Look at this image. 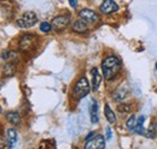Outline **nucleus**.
Wrapping results in <instances>:
<instances>
[{"mask_svg": "<svg viewBox=\"0 0 157 149\" xmlns=\"http://www.w3.org/2000/svg\"><path fill=\"white\" fill-rule=\"evenodd\" d=\"M101 69H103V76L105 79H113L115 78V76L121 69V61L116 56H108L103 60L101 64Z\"/></svg>", "mask_w": 157, "mask_h": 149, "instance_id": "obj_1", "label": "nucleus"}, {"mask_svg": "<svg viewBox=\"0 0 157 149\" xmlns=\"http://www.w3.org/2000/svg\"><path fill=\"white\" fill-rule=\"evenodd\" d=\"M90 93V84L86 77H82L78 81V83L75 84L74 88V95L76 99H81L83 96H86L87 94Z\"/></svg>", "mask_w": 157, "mask_h": 149, "instance_id": "obj_2", "label": "nucleus"}, {"mask_svg": "<svg viewBox=\"0 0 157 149\" xmlns=\"http://www.w3.org/2000/svg\"><path fill=\"white\" fill-rule=\"evenodd\" d=\"M36 22H38L36 15L34 12L29 11V12H25L23 16H21L20 18L17 19V25L21 27V28H30Z\"/></svg>", "mask_w": 157, "mask_h": 149, "instance_id": "obj_3", "label": "nucleus"}, {"mask_svg": "<svg viewBox=\"0 0 157 149\" xmlns=\"http://www.w3.org/2000/svg\"><path fill=\"white\" fill-rule=\"evenodd\" d=\"M36 37L32 34H25L20 40V49L23 52H29L35 47Z\"/></svg>", "mask_w": 157, "mask_h": 149, "instance_id": "obj_4", "label": "nucleus"}, {"mask_svg": "<svg viewBox=\"0 0 157 149\" xmlns=\"http://www.w3.org/2000/svg\"><path fill=\"white\" fill-rule=\"evenodd\" d=\"M104 147H105V138L103 137V135H96L85 146L86 149H103Z\"/></svg>", "mask_w": 157, "mask_h": 149, "instance_id": "obj_5", "label": "nucleus"}, {"mask_svg": "<svg viewBox=\"0 0 157 149\" xmlns=\"http://www.w3.org/2000/svg\"><path fill=\"white\" fill-rule=\"evenodd\" d=\"M69 22H70V19H69L68 16H58V17L52 19V22H51L52 29H55V30H62V29H64L69 24Z\"/></svg>", "mask_w": 157, "mask_h": 149, "instance_id": "obj_6", "label": "nucleus"}, {"mask_svg": "<svg viewBox=\"0 0 157 149\" xmlns=\"http://www.w3.org/2000/svg\"><path fill=\"white\" fill-rule=\"evenodd\" d=\"M78 16H80L81 19H83V20H86V22H88V23H96V22H98V16H97V13H96L94 11H92V10H88V9L81 10L80 13H78Z\"/></svg>", "mask_w": 157, "mask_h": 149, "instance_id": "obj_7", "label": "nucleus"}, {"mask_svg": "<svg viewBox=\"0 0 157 149\" xmlns=\"http://www.w3.org/2000/svg\"><path fill=\"white\" fill-rule=\"evenodd\" d=\"M118 10L117 4L113 0H104L103 4L100 5V11L103 13H113V12H116Z\"/></svg>", "mask_w": 157, "mask_h": 149, "instance_id": "obj_8", "label": "nucleus"}, {"mask_svg": "<svg viewBox=\"0 0 157 149\" xmlns=\"http://www.w3.org/2000/svg\"><path fill=\"white\" fill-rule=\"evenodd\" d=\"M92 77H93V79H92V89L96 92V90H98L99 85L101 83V74L98 72L97 67L92 69Z\"/></svg>", "mask_w": 157, "mask_h": 149, "instance_id": "obj_9", "label": "nucleus"}, {"mask_svg": "<svg viewBox=\"0 0 157 149\" xmlns=\"http://www.w3.org/2000/svg\"><path fill=\"white\" fill-rule=\"evenodd\" d=\"M90 111H91V122L93 124H97L98 123V102L96 100H92Z\"/></svg>", "mask_w": 157, "mask_h": 149, "instance_id": "obj_10", "label": "nucleus"}, {"mask_svg": "<svg viewBox=\"0 0 157 149\" xmlns=\"http://www.w3.org/2000/svg\"><path fill=\"white\" fill-rule=\"evenodd\" d=\"M6 119H7L11 124H13V125H18L21 123L20 114L15 111H11V112H9V113H6Z\"/></svg>", "mask_w": 157, "mask_h": 149, "instance_id": "obj_11", "label": "nucleus"}, {"mask_svg": "<svg viewBox=\"0 0 157 149\" xmlns=\"http://www.w3.org/2000/svg\"><path fill=\"white\" fill-rule=\"evenodd\" d=\"M73 30L76 31V33H83L87 30V24H86V20L83 19H80V20H76L74 24H73Z\"/></svg>", "mask_w": 157, "mask_h": 149, "instance_id": "obj_12", "label": "nucleus"}, {"mask_svg": "<svg viewBox=\"0 0 157 149\" xmlns=\"http://www.w3.org/2000/svg\"><path fill=\"white\" fill-rule=\"evenodd\" d=\"M7 138H9V147L12 148L15 143L17 142V132L15 129H9L7 130Z\"/></svg>", "mask_w": 157, "mask_h": 149, "instance_id": "obj_13", "label": "nucleus"}, {"mask_svg": "<svg viewBox=\"0 0 157 149\" xmlns=\"http://www.w3.org/2000/svg\"><path fill=\"white\" fill-rule=\"evenodd\" d=\"M105 117L108 119V122L110 124H115L116 123V115L113 112V110L109 107V105H105Z\"/></svg>", "mask_w": 157, "mask_h": 149, "instance_id": "obj_14", "label": "nucleus"}, {"mask_svg": "<svg viewBox=\"0 0 157 149\" xmlns=\"http://www.w3.org/2000/svg\"><path fill=\"white\" fill-rule=\"evenodd\" d=\"M144 122H145V115H140L138 118L137 128H136V132L139 135H145V129H144Z\"/></svg>", "mask_w": 157, "mask_h": 149, "instance_id": "obj_15", "label": "nucleus"}, {"mask_svg": "<svg viewBox=\"0 0 157 149\" xmlns=\"http://www.w3.org/2000/svg\"><path fill=\"white\" fill-rule=\"evenodd\" d=\"M137 118L134 117V115H132L129 119H128V122H127V128H128V130L129 131H136V128H137Z\"/></svg>", "mask_w": 157, "mask_h": 149, "instance_id": "obj_16", "label": "nucleus"}, {"mask_svg": "<svg viewBox=\"0 0 157 149\" xmlns=\"http://www.w3.org/2000/svg\"><path fill=\"white\" fill-rule=\"evenodd\" d=\"M55 147H56L55 140H47L40 143V148H55Z\"/></svg>", "mask_w": 157, "mask_h": 149, "instance_id": "obj_17", "label": "nucleus"}, {"mask_svg": "<svg viewBox=\"0 0 157 149\" xmlns=\"http://www.w3.org/2000/svg\"><path fill=\"white\" fill-rule=\"evenodd\" d=\"M51 29H52V24H50V23H47V22H44V23L40 24V30H41L42 33H50Z\"/></svg>", "mask_w": 157, "mask_h": 149, "instance_id": "obj_18", "label": "nucleus"}, {"mask_svg": "<svg viewBox=\"0 0 157 149\" xmlns=\"http://www.w3.org/2000/svg\"><path fill=\"white\" fill-rule=\"evenodd\" d=\"M155 131H156L155 124H152V125H150V128H149L147 130L145 131V136L149 137V138H154V137H155Z\"/></svg>", "mask_w": 157, "mask_h": 149, "instance_id": "obj_19", "label": "nucleus"}, {"mask_svg": "<svg viewBox=\"0 0 157 149\" xmlns=\"http://www.w3.org/2000/svg\"><path fill=\"white\" fill-rule=\"evenodd\" d=\"M131 106L129 105H126V104H122V105H118V107H117V110L121 113H129L131 112Z\"/></svg>", "mask_w": 157, "mask_h": 149, "instance_id": "obj_20", "label": "nucleus"}, {"mask_svg": "<svg viewBox=\"0 0 157 149\" xmlns=\"http://www.w3.org/2000/svg\"><path fill=\"white\" fill-rule=\"evenodd\" d=\"M69 2H70V6L73 9H76L78 7V0H69Z\"/></svg>", "mask_w": 157, "mask_h": 149, "instance_id": "obj_21", "label": "nucleus"}, {"mask_svg": "<svg viewBox=\"0 0 157 149\" xmlns=\"http://www.w3.org/2000/svg\"><path fill=\"white\" fill-rule=\"evenodd\" d=\"M94 136H96V133H94V132H91V133H88V135H87V137H86V142H88L90 140H92Z\"/></svg>", "mask_w": 157, "mask_h": 149, "instance_id": "obj_22", "label": "nucleus"}, {"mask_svg": "<svg viewBox=\"0 0 157 149\" xmlns=\"http://www.w3.org/2000/svg\"><path fill=\"white\" fill-rule=\"evenodd\" d=\"M106 138H108V140L111 138V130H110L109 128H106Z\"/></svg>", "mask_w": 157, "mask_h": 149, "instance_id": "obj_23", "label": "nucleus"}, {"mask_svg": "<svg viewBox=\"0 0 157 149\" xmlns=\"http://www.w3.org/2000/svg\"><path fill=\"white\" fill-rule=\"evenodd\" d=\"M156 70H157V64H156Z\"/></svg>", "mask_w": 157, "mask_h": 149, "instance_id": "obj_24", "label": "nucleus"}]
</instances>
